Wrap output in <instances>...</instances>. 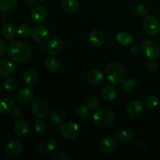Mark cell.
<instances>
[{"label": "cell", "mask_w": 160, "mask_h": 160, "mask_svg": "<svg viewBox=\"0 0 160 160\" xmlns=\"http://www.w3.org/2000/svg\"><path fill=\"white\" fill-rule=\"evenodd\" d=\"M117 146V142L113 137H106L99 144V149L104 154H110Z\"/></svg>", "instance_id": "cell-13"}, {"label": "cell", "mask_w": 160, "mask_h": 160, "mask_svg": "<svg viewBox=\"0 0 160 160\" xmlns=\"http://www.w3.org/2000/svg\"><path fill=\"white\" fill-rule=\"evenodd\" d=\"M33 49L31 45L24 42L15 41L9 45L8 55L13 62L22 63L28 61L32 56Z\"/></svg>", "instance_id": "cell-1"}, {"label": "cell", "mask_w": 160, "mask_h": 160, "mask_svg": "<svg viewBox=\"0 0 160 160\" xmlns=\"http://www.w3.org/2000/svg\"><path fill=\"white\" fill-rule=\"evenodd\" d=\"M133 138V132L130 129H123L120 131L118 133L117 135V138H118L119 142L121 143H126V142H130Z\"/></svg>", "instance_id": "cell-30"}, {"label": "cell", "mask_w": 160, "mask_h": 160, "mask_svg": "<svg viewBox=\"0 0 160 160\" xmlns=\"http://www.w3.org/2000/svg\"><path fill=\"white\" fill-rule=\"evenodd\" d=\"M38 75L34 69H28L23 73V81L28 86H33L38 82Z\"/></svg>", "instance_id": "cell-25"}, {"label": "cell", "mask_w": 160, "mask_h": 160, "mask_svg": "<svg viewBox=\"0 0 160 160\" xmlns=\"http://www.w3.org/2000/svg\"><path fill=\"white\" fill-rule=\"evenodd\" d=\"M127 112L133 117H139L144 112V106L141 102L132 101L127 106Z\"/></svg>", "instance_id": "cell-20"}, {"label": "cell", "mask_w": 160, "mask_h": 160, "mask_svg": "<svg viewBox=\"0 0 160 160\" xmlns=\"http://www.w3.org/2000/svg\"><path fill=\"white\" fill-rule=\"evenodd\" d=\"M138 87V83L133 78H128V79L124 80L123 81V84H122V88L123 89V91H125L126 92H133L136 90Z\"/></svg>", "instance_id": "cell-29"}, {"label": "cell", "mask_w": 160, "mask_h": 160, "mask_svg": "<svg viewBox=\"0 0 160 160\" xmlns=\"http://www.w3.org/2000/svg\"><path fill=\"white\" fill-rule=\"evenodd\" d=\"M3 87H4L5 90H6L7 92H12L17 88V81L11 78H6L3 82Z\"/></svg>", "instance_id": "cell-33"}, {"label": "cell", "mask_w": 160, "mask_h": 160, "mask_svg": "<svg viewBox=\"0 0 160 160\" xmlns=\"http://www.w3.org/2000/svg\"><path fill=\"white\" fill-rule=\"evenodd\" d=\"M38 1H40V2H43V1H45V0H38Z\"/></svg>", "instance_id": "cell-46"}, {"label": "cell", "mask_w": 160, "mask_h": 160, "mask_svg": "<svg viewBox=\"0 0 160 160\" xmlns=\"http://www.w3.org/2000/svg\"><path fill=\"white\" fill-rule=\"evenodd\" d=\"M37 1L38 0H27V2H28L31 5L35 4V3L37 2Z\"/></svg>", "instance_id": "cell-44"}, {"label": "cell", "mask_w": 160, "mask_h": 160, "mask_svg": "<svg viewBox=\"0 0 160 160\" xmlns=\"http://www.w3.org/2000/svg\"><path fill=\"white\" fill-rule=\"evenodd\" d=\"M159 1H160V0H159Z\"/></svg>", "instance_id": "cell-47"}, {"label": "cell", "mask_w": 160, "mask_h": 160, "mask_svg": "<svg viewBox=\"0 0 160 160\" xmlns=\"http://www.w3.org/2000/svg\"><path fill=\"white\" fill-rule=\"evenodd\" d=\"M88 114H89V108L88 106H84V105L80 106L76 110V115L78 116L79 118H81V119L86 118V117L88 116Z\"/></svg>", "instance_id": "cell-35"}, {"label": "cell", "mask_w": 160, "mask_h": 160, "mask_svg": "<svg viewBox=\"0 0 160 160\" xmlns=\"http://www.w3.org/2000/svg\"><path fill=\"white\" fill-rule=\"evenodd\" d=\"M106 77L112 84H121L125 79L124 68L120 62L112 61L106 67Z\"/></svg>", "instance_id": "cell-2"}, {"label": "cell", "mask_w": 160, "mask_h": 160, "mask_svg": "<svg viewBox=\"0 0 160 160\" xmlns=\"http://www.w3.org/2000/svg\"><path fill=\"white\" fill-rule=\"evenodd\" d=\"M64 47V42L62 38L59 37H55L50 39L46 44L45 49L48 54L52 55H59L63 51Z\"/></svg>", "instance_id": "cell-10"}, {"label": "cell", "mask_w": 160, "mask_h": 160, "mask_svg": "<svg viewBox=\"0 0 160 160\" xmlns=\"http://www.w3.org/2000/svg\"><path fill=\"white\" fill-rule=\"evenodd\" d=\"M68 159V156L65 153L60 151H57L54 152L51 157L52 160H67Z\"/></svg>", "instance_id": "cell-38"}, {"label": "cell", "mask_w": 160, "mask_h": 160, "mask_svg": "<svg viewBox=\"0 0 160 160\" xmlns=\"http://www.w3.org/2000/svg\"><path fill=\"white\" fill-rule=\"evenodd\" d=\"M148 9L146 8V6H144L142 4H139L134 9V13L139 17H146L148 15Z\"/></svg>", "instance_id": "cell-36"}, {"label": "cell", "mask_w": 160, "mask_h": 160, "mask_svg": "<svg viewBox=\"0 0 160 160\" xmlns=\"http://www.w3.org/2000/svg\"><path fill=\"white\" fill-rule=\"evenodd\" d=\"M34 91L31 88H23L17 94V99L20 104L26 105L31 102L34 98Z\"/></svg>", "instance_id": "cell-17"}, {"label": "cell", "mask_w": 160, "mask_h": 160, "mask_svg": "<svg viewBox=\"0 0 160 160\" xmlns=\"http://www.w3.org/2000/svg\"><path fill=\"white\" fill-rule=\"evenodd\" d=\"M1 160H8L7 159H2Z\"/></svg>", "instance_id": "cell-45"}, {"label": "cell", "mask_w": 160, "mask_h": 160, "mask_svg": "<svg viewBox=\"0 0 160 160\" xmlns=\"http://www.w3.org/2000/svg\"><path fill=\"white\" fill-rule=\"evenodd\" d=\"M60 134L64 138L73 140L79 135L80 127L73 121L63 123L60 128Z\"/></svg>", "instance_id": "cell-8"}, {"label": "cell", "mask_w": 160, "mask_h": 160, "mask_svg": "<svg viewBox=\"0 0 160 160\" xmlns=\"http://www.w3.org/2000/svg\"><path fill=\"white\" fill-rule=\"evenodd\" d=\"M141 51H142V48H139L137 45H134V46H131V52L135 56H138V55L140 54Z\"/></svg>", "instance_id": "cell-41"}, {"label": "cell", "mask_w": 160, "mask_h": 160, "mask_svg": "<svg viewBox=\"0 0 160 160\" xmlns=\"http://www.w3.org/2000/svg\"><path fill=\"white\" fill-rule=\"evenodd\" d=\"M31 37L36 43L43 44L49 38L50 31L45 25L39 24L32 29Z\"/></svg>", "instance_id": "cell-9"}, {"label": "cell", "mask_w": 160, "mask_h": 160, "mask_svg": "<svg viewBox=\"0 0 160 160\" xmlns=\"http://www.w3.org/2000/svg\"><path fill=\"white\" fill-rule=\"evenodd\" d=\"M15 107V102L10 97H4L2 98L0 103V112L2 114H7L12 112Z\"/></svg>", "instance_id": "cell-22"}, {"label": "cell", "mask_w": 160, "mask_h": 160, "mask_svg": "<svg viewBox=\"0 0 160 160\" xmlns=\"http://www.w3.org/2000/svg\"><path fill=\"white\" fill-rule=\"evenodd\" d=\"M31 33H32V30L27 24L20 25L18 28V29H17V34H18L19 37L20 38H29L31 35Z\"/></svg>", "instance_id": "cell-32"}, {"label": "cell", "mask_w": 160, "mask_h": 160, "mask_svg": "<svg viewBox=\"0 0 160 160\" xmlns=\"http://www.w3.org/2000/svg\"><path fill=\"white\" fill-rule=\"evenodd\" d=\"M61 7L67 13H73L79 9L78 0H61Z\"/></svg>", "instance_id": "cell-23"}, {"label": "cell", "mask_w": 160, "mask_h": 160, "mask_svg": "<svg viewBox=\"0 0 160 160\" xmlns=\"http://www.w3.org/2000/svg\"><path fill=\"white\" fill-rule=\"evenodd\" d=\"M60 62L54 56H48L45 60V67L50 73H56L60 68Z\"/></svg>", "instance_id": "cell-24"}, {"label": "cell", "mask_w": 160, "mask_h": 160, "mask_svg": "<svg viewBox=\"0 0 160 160\" xmlns=\"http://www.w3.org/2000/svg\"><path fill=\"white\" fill-rule=\"evenodd\" d=\"M31 109L34 117L42 119L48 115L49 112V106L46 99L42 97H38L32 102Z\"/></svg>", "instance_id": "cell-4"}, {"label": "cell", "mask_w": 160, "mask_h": 160, "mask_svg": "<svg viewBox=\"0 0 160 160\" xmlns=\"http://www.w3.org/2000/svg\"><path fill=\"white\" fill-rule=\"evenodd\" d=\"M141 48H142L144 56L148 60H156L160 55L159 45L152 41H144L142 42Z\"/></svg>", "instance_id": "cell-7"}, {"label": "cell", "mask_w": 160, "mask_h": 160, "mask_svg": "<svg viewBox=\"0 0 160 160\" xmlns=\"http://www.w3.org/2000/svg\"><path fill=\"white\" fill-rule=\"evenodd\" d=\"M117 40L120 45L128 46L134 42V38L132 35L126 32H120L117 35Z\"/></svg>", "instance_id": "cell-28"}, {"label": "cell", "mask_w": 160, "mask_h": 160, "mask_svg": "<svg viewBox=\"0 0 160 160\" xmlns=\"http://www.w3.org/2000/svg\"><path fill=\"white\" fill-rule=\"evenodd\" d=\"M87 79L92 85L99 86L104 81V74L101 70L93 69L88 73Z\"/></svg>", "instance_id": "cell-18"}, {"label": "cell", "mask_w": 160, "mask_h": 160, "mask_svg": "<svg viewBox=\"0 0 160 160\" xmlns=\"http://www.w3.org/2000/svg\"><path fill=\"white\" fill-rule=\"evenodd\" d=\"M102 97L108 102L114 101L117 97V92L115 87L111 84H106L102 90Z\"/></svg>", "instance_id": "cell-21"}, {"label": "cell", "mask_w": 160, "mask_h": 160, "mask_svg": "<svg viewBox=\"0 0 160 160\" xmlns=\"http://www.w3.org/2000/svg\"><path fill=\"white\" fill-rule=\"evenodd\" d=\"M142 28L147 35L154 37L159 34L160 23L153 16H147L142 22Z\"/></svg>", "instance_id": "cell-6"}, {"label": "cell", "mask_w": 160, "mask_h": 160, "mask_svg": "<svg viewBox=\"0 0 160 160\" xmlns=\"http://www.w3.org/2000/svg\"><path fill=\"white\" fill-rule=\"evenodd\" d=\"M2 34L6 40H12L16 35V28L10 23H4L2 27Z\"/></svg>", "instance_id": "cell-26"}, {"label": "cell", "mask_w": 160, "mask_h": 160, "mask_svg": "<svg viewBox=\"0 0 160 160\" xmlns=\"http://www.w3.org/2000/svg\"><path fill=\"white\" fill-rule=\"evenodd\" d=\"M93 122L100 128H108L115 121V115L110 109L102 108L95 111L93 113Z\"/></svg>", "instance_id": "cell-3"}, {"label": "cell", "mask_w": 160, "mask_h": 160, "mask_svg": "<svg viewBox=\"0 0 160 160\" xmlns=\"http://www.w3.org/2000/svg\"><path fill=\"white\" fill-rule=\"evenodd\" d=\"M56 146H57V142L56 139L52 138H46L42 139L39 142L38 149L42 154L48 155L55 151Z\"/></svg>", "instance_id": "cell-11"}, {"label": "cell", "mask_w": 160, "mask_h": 160, "mask_svg": "<svg viewBox=\"0 0 160 160\" xmlns=\"http://www.w3.org/2000/svg\"><path fill=\"white\" fill-rule=\"evenodd\" d=\"M20 111L19 109H17L15 112H14V117H21L22 113H20Z\"/></svg>", "instance_id": "cell-43"}, {"label": "cell", "mask_w": 160, "mask_h": 160, "mask_svg": "<svg viewBox=\"0 0 160 160\" xmlns=\"http://www.w3.org/2000/svg\"><path fill=\"white\" fill-rule=\"evenodd\" d=\"M88 40L93 46L100 47L106 42V36L100 30L94 29L89 33Z\"/></svg>", "instance_id": "cell-14"}, {"label": "cell", "mask_w": 160, "mask_h": 160, "mask_svg": "<svg viewBox=\"0 0 160 160\" xmlns=\"http://www.w3.org/2000/svg\"><path fill=\"white\" fill-rule=\"evenodd\" d=\"M147 144L145 143V142H142V141H140L137 144V147L141 150H145L147 148Z\"/></svg>", "instance_id": "cell-42"}, {"label": "cell", "mask_w": 160, "mask_h": 160, "mask_svg": "<svg viewBox=\"0 0 160 160\" xmlns=\"http://www.w3.org/2000/svg\"><path fill=\"white\" fill-rule=\"evenodd\" d=\"M18 6V0H0V10L8 12L13 10Z\"/></svg>", "instance_id": "cell-27"}, {"label": "cell", "mask_w": 160, "mask_h": 160, "mask_svg": "<svg viewBox=\"0 0 160 160\" xmlns=\"http://www.w3.org/2000/svg\"><path fill=\"white\" fill-rule=\"evenodd\" d=\"M13 129L16 135L18 136L19 138H22L28 137L31 132L29 125L23 120H17L16 123H14Z\"/></svg>", "instance_id": "cell-15"}, {"label": "cell", "mask_w": 160, "mask_h": 160, "mask_svg": "<svg viewBox=\"0 0 160 160\" xmlns=\"http://www.w3.org/2000/svg\"><path fill=\"white\" fill-rule=\"evenodd\" d=\"M86 105L88 106L89 109H95L98 106V102L95 96H91L86 100Z\"/></svg>", "instance_id": "cell-37"}, {"label": "cell", "mask_w": 160, "mask_h": 160, "mask_svg": "<svg viewBox=\"0 0 160 160\" xmlns=\"http://www.w3.org/2000/svg\"><path fill=\"white\" fill-rule=\"evenodd\" d=\"M148 68L151 72L154 73V72L157 71L158 68H159V65H158L157 62L155 60H150L149 62L148 63Z\"/></svg>", "instance_id": "cell-39"}, {"label": "cell", "mask_w": 160, "mask_h": 160, "mask_svg": "<svg viewBox=\"0 0 160 160\" xmlns=\"http://www.w3.org/2000/svg\"><path fill=\"white\" fill-rule=\"evenodd\" d=\"M23 150V144L18 139L8 141L4 146V153L8 158L14 159L18 157Z\"/></svg>", "instance_id": "cell-5"}, {"label": "cell", "mask_w": 160, "mask_h": 160, "mask_svg": "<svg viewBox=\"0 0 160 160\" xmlns=\"http://www.w3.org/2000/svg\"><path fill=\"white\" fill-rule=\"evenodd\" d=\"M31 20L36 23H43L47 18V11L44 7L40 6L33 8L30 13Z\"/></svg>", "instance_id": "cell-16"}, {"label": "cell", "mask_w": 160, "mask_h": 160, "mask_svg": "<svg viewBox=\"0 0 160 160\" xmlns=\"http://www.w3.org/2000/svg\"><path fill=\"white\" fill-rule=\"evenodd\" d=\"M34 129H35L36 132L38 134H44L46 132L47 129H48V126H47L46 123L44 122L43 120H37L34 123Z\"/></svg>", "instance_id": "cell-34"}, {"label": "cell", "mask_w": 160, "mask_h": 160, "mask_svg": "<svg viewBox=\"0 0 160 160\" xmlns=\"http://www.w3.org/2000/svg\"><path fill=\"white\" fill-rule=\"evenodd\" d=\"M6 51V44L4 41H0V56L4 55L5 52Z\"/></svg>", "instance_id": "cell-40"}, {"label": "cell", "mask_w": 160, "mask_h": 160, "mask_svg": "<svg viewBox=\"0 0 160 160\" xmlns=\"http://www.w3.org/2000/svg\"><path fill=\"white\" fill-rule=\"evenodd\" d=\"M15 73V66L8 59H0V76L10 78Z\"/></svg>", "instance_id": "cell-12"}, {"label": "cell", "mask_w": 160, "mask_h": 160, "mask_svg": "<svg viewBox=\"0 0 160 160\" xmlns=\"http://www.w3.org/2000/svg\"><path fill=\"white\" fill-rule=\"evenodd\" d=\"M66 117H67V114H66L65 110L59 106L53 108L50 112V120L56 125L62 124L65 121Z\"/></svg>", "instance_id": "cell-19"}, {"label": "cell", "mask_w": 160, "mask_h": 160, "mask_svg": "<svg viewBox=\"0 0 160 160\" xmlns=\"http://www.w3.org/2000/svg\"><path fill=\"white\" fill-rule=\"evenodd\" d=\"M159 99L155 95H148L144 99V105L150 109H154L159 105Z\"/></svg>", "instance_id": "cell-31"}]
</instances>
